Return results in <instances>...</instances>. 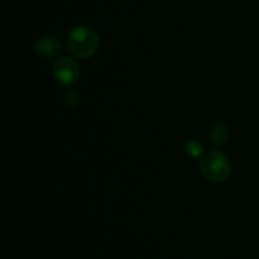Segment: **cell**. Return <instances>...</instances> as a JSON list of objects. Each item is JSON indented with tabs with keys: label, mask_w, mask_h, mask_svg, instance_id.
Listing matches in <instances>:
<instances>
[{
	"label": "cell",
	"mask_w": 259,
	"mask_h": 259,
	"mask_svg": "<svg viewBox=\"0 0 259 259\" xmlns=\"http://www.w3.org/2000/svg\"><path fill=\"white\" fill-rule=\"evenodd\" d=\"M52 76L58 85L68 88L77 82L80 77V67L72 58L61 57L53 63Z\"/></svg>",
	"instance_id": "3"
},
{
	"label": "cell",
	"mask_w": 259,
	"mask_h": 259,
	"mask_svg": "<svg viewBox=\"0 0 259 259\" xmlns=\"http://www.w3.org/2000/svg\"><path fill=\"white\" fill-rule=\"evenodd\" d=\"M210 138L215 146H224L229 139V129L225 124L219 123L214 125L210 132Z\"/></svg>",
	"instance_id": "5"
},
{
	"label": "cell",
	"mask_w": 259,
	"mask_h": 259,
	"mask_svg": "<svg viewBox=\"0 0 259 259\" xmlns=\"http://www.w3.org/2000/svg\"><path fill=\"white\" fill-rule=\"evenodd\" d=\"M200 171L207 181L220 184L227 181L232 174V163L227 154L220 151H211L200 161Z\"/></svg>",
	"instance_id": "2"
},
{
	"label": "cell",
	"mask_w": 259,
	"mask_h": 259,
	"mask_svg": "<svg viewBox=\"0 0 259 259\" xmlns=\"http://www.w3.org/2000/svg\"><path fill=\"white\" fill-rule=\"evenodd\" d=\"M63 100H65V105L71 110H75L80 105V96L75 90H71V89L65 93Z\"/></svg>",
	"instance_id": "7"
},
{
	"label": "cell",
	"mask_w": 259,
	"mask_h": 259,
	"mask_svg": "<svg viewBox=\"0 0 259 259\" xmlns=\"http://www.w3.org/2000/svg\"><path fill=\"white\" fill-rule=\"evenodd\" d=\"M61 48H62V45H61L60 39L51 34L42 35L34 45L35 53L38 57L43 58V60H51V58L58 56Z\"/></svg>",
	"instance_id": "4"
},
{
	"label": "cell",
	"mask_w": 259,
	"mask_h": 259,
	"mask_svg": "<svg viewBox=\"0 0 259 259\" xmlns=\"http://www.w3.org/2000/svg\"><path fill=\"white\" fill-rule=\"evenodd\" d=\"M185 149H186V153L190 157H192V158H200L202 156V153H204V146L201 143H199L197 141H194V139L187 142L186 146H185Z\"/></svg>",
	"instance_id": "6"
},
{
	"label": "cell",
	"mask_w": 259,
	"mask_h": 259,
	"mask_svg": "<svg viewBox=\"0 0 259 259\" xmlns=\"http://www.w3.org/2000/svg\"><path fill=\"white\" fill-rule=\"evenodd\" d=\"M100 46L99 33L90 25H77L70 32L67 48L75 57L89 58L95 55Z\"/></svg>",
	"instance_id": "1"
}]
</instances>
